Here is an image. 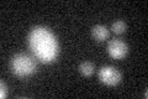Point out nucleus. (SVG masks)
<instances>
[{
	"label": "nucleus",
	"instance_id": "obj_1",
	"mask_svg": "<svg viewBox=\"0 0 148 99\" xmlns=\"http://www.w3.org/2000/svg\"><path fill=\"white\" fill-rule=\"evenodd\" d=\"M29 46L38 60L51 62L56 60L58 53V44L56 36L48 29L37 26L29 35Z\"/></svg>",
	"mask_w": 148,
	"mask_h": 99
},
{
	"label": "nucleus",
	"instance_id": "obj_2",
	"mask_svg": "<svg viewBox=\"0 0 148 99\" xmlns=\"http://www.w3.org/2000/svg\"><path fill=\"white\" fill-rule=\"evenodd\" d=\"M10 68L14 74L18 77H29L32 76L36 69L37 63L34 57L27 53H17L10 61Z\"/></svg>",
	"mask_w": 148,
	"mask_h": 99
},
{
	"label": "nucleus",
	"instance_id": "obj_3",
	"mask_svg": "<svg viewBox=\"0 0 148 99\" xmlns=\"http://www.w3.org/2000/svg\"><path fill=\"white\" fill-rule=\"evenodd\" d=\"M99 79L106 86H116L121 81V73L112 66H105L99 71Z\"/></svg>",
	"mask_w": 148,
	"mask_h": 99
},
{
	"label": "nucleus",
	"instance_id": "obj_4",
	"mask_svg": "<svg viewBox=\"0 0 148 99\" xmlns=\"http://www.w3.org/2000/svg\"><path fill=\"white\" fill-rule=\"evenodd\" d=\"M108 52L112 58L121 60L128 53V46L122 40L114 39L108 44Z\"/></svg>",
	"mask_w": 148,
	"mask_h": 99
},
{
	"label": "nucleus",
	"instance_id": "obj_5",
	"mask_svg": "<svg viewBox=\"0 0 148 99\" xmlns=\"http://www.w3.org/2000/svg\"><path fill=\"white\" fill-rule=\"evenodd\" d=\"M91 36L98 42H103V41L109 39L110 32L108 30V27L104 26V25H95L91 29Z\"/></svg>",
	"mask_w": 148,
	"mask_h": 99
},
{
	"label": "nucleus",
	"instance_id": "obj_6",
	"mask_svg": "<svg viewBox=\"0 0 148 99\" xmlns=\"http://www.w3.org/2000/svg\"><path fill=\"white\" fill-rule=\"evenodd\" d=\"M94 69H95V66L94 63L89 62V61H85V62H82L79 66V72L85 77H90L92 73H94Z\"/></svg>",
	"mask_w": 148,
	"mask_h": 99
},
{
	"label": "nucleus",
	"instance_id": "obj_7",
	"mask_svg": "<svg viewBox=\"0 0 148 99\" xmlns=\"http://www.w3.org/2000/svg\"><path fill=\"white\" fill-rule=\"evenodd\" d=\"M126 29H127V25H126V22L122 21V20L115 21V22L112 24V26H111V30H112L115 34H117V35L123 34V32L126 31Z\"/></svg>",
	"mask_w": 148,
	"mask_h": 99
},
{
	"label": "nucleus",
	"instance_id": "obj_8",
	"mask_svg": "<svg viewBox=\"0 0 148 99\" xmlns=\"http://www.w3.org/2000/svg\"><path fill=\"white\" fill-rule=\"evenodd\" d=\"M0 87H1V91H0V98H6L8 97V86L6 83L1 81L0 82Z\"/></svg>",
	"mask_w": 148,
	"mask_h": 99
}]
</instances>
